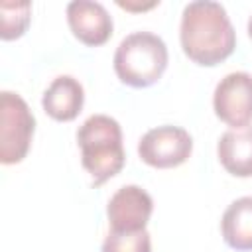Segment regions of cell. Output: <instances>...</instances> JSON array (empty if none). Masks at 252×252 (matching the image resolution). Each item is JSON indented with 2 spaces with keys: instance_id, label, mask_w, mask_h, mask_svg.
<instances>
[{
  "instance_id": "1",
  "label": "cell",
  "mask_w": 252,
  "mask_h": 252,
  "mask_svg": "<svg viewBox=\"0 0 252 252\" xmlns=\"http://www.w3.org/2000/svg\"><path fill=\"white\" fill-rule=\"evenodd\" d=\"M179 41L183 53L197 65L215 67L232 55L236 32L222 4L195 0L183 8Z\"/></svg>"
},
{
  "instance_id": "2",
  "label": "cell",
  "mask_w": 252,
  "mask_h": 252,
  "mask_svg": "<svg viewBox=\"0 0 252 252\" xmlns=\"http://www.w3.org/2000/svg\"><path fill=\"white\" fill-rule=\"evenodd\" d=\"M81 163L98 187L124 167L126 154L122 146V128L108 114L89 116L77 130Z\"/></svg>"
},
{
  "instance_id": "3",
  "label": "cell",
  "mask_w": 252,
  "mask_h": 252,
  "mask_svg": "<svg viewBox=\"0 0 252 252\" xmlns=\"http://www.w3.org/2000/svg\"><path fill=\"white\" fill-rule=\"evenodd\" d=\"M167 45L152 32H134L126 35L114 51L116 77L134 89H146L158 83L167 69Z\"/></svg>"
},
{
  "instance_id": "4",
  "label": "cell",
  "mask_w": 252,
  "mask_h": 252,
  "mask_svg": "<svg viewBox=\"0 0 252 252\" xmlns=\"http://www.w3.org/2000/svg\"><path fill=\"white\" fill-rule=\"evenodd\" d=\"M35 118L28 102L12 91L0 93V161L20 163L32 146Z\"/></svg>"
},
{
  "instance_id": "5",
  "label": "cell",
  "mask_w": 252,
  "mask_h": 252,
  "mask_svg": "<svg viewBox=\"0 0 252 252\" xmlns=\"http://www.w3.org/2000/svg\"><path fill=\"white\" fill-rule=\"evenodd\" d=\"M193 152V138L181 126H156L148 130L138 142V156L144 163L169 169L185 163Z\"/></svg>"
},
{
  "instance_id": "6",
  "label": "cell",
  "mask_w": 252,
  "mask_h": 252,
  "mask_svg": "<svg viewBox=\"0 0 252 252\" xmlns=\"http://www.w3.org/2000/svg\"><path fill=\"white\" fill-rule=\"evenodd\" d=\"M213 108L219 120L232 128H244L252 122V75L234 71L224 75L213 94Z\"/></svg>"
},
{
  "instance_id": "7",
  "label": "cell",
  "mask_w": 252,
  "mask_h": 252,
  "mask_svg": "<svg viewBox=\"0 0 252 252\" xmlns=\"http://www.w3.org/2000/svg\"><path fill=\"white\" fill-rule=\"evenodd\" d=\"M152 211H154V201L146 189H142L140 185H124L108 199L106 205L110 230L116 232L146 230Z\"/></svg>"
},
{
  "instance_id": "8",
  "label": "cell",
  "mask_w": 252,
  "mask_h": 252,
  "mask_svg": "<svg viewBox=\"0 0 252 252\" xmlns=\"http://www.w3.org/2000/svg\"><path fill=\"white\" fill-rule=\"evenodd\" d=\"M67 24L73 35L91 47L102 45L112 35V16L100 2L73 0L67 4Z\"/></svg>"
},
{
  "instance_id": "9",
  "label": "cell",
  "mask_w": 252,
  "mask_h": 252,
  "mask_svg": "<svg viewBox=\"0 0 252 252\" xmlns=\"http://www.w3.org/2000/svg\"><path fill=\"white\" fill-rule=\"evenodd\" d=\"M85 104V89L71 75H59L45 89L41 106L47 116L57 122H71L79 116Z\"/></svg>"
},
{
  "instance_id": "10",
  "label": "cell",
  "mask_w": 252,
  "mask_h": 252,
  "mask_svg": "<svg viewBox=\"0 0 252 252\" xmlns=\"http://www.w3.org/2000/svg\"><path fill=\"white\" fill-rule=\"evenodd\" d=\"M220 165L234 177H252V126L226 130L217 144Z\"/></svg>"
},
{
  "instance_id": "11",
  "label": "cell",
  "mask_w": 252,
  "mask_h": 252,
  "mask_svg": "<svg viewBox=\"0 0 252 252\" xmlns=\"http://www.w3.org/2000/svg\"><path fill=\"white\" fill-rule=\"evenodd\" d=\"M220 232L224 242L238 250L250 252L252 250V197H240L232 201L220 219Z\"/></svg>"
},
{
  "instance_id": "12",
  "label": "cell",
  "mask_w": 252,
  "mask_h": 252,
  "mask_svg": "<svg viewBox=\"0 0 252 252\" xmlns=\"http://www.w3.org/2000/svg\"><path fill=\"white\" fill-rule=\"evenodd\" d=\"M32 4L28 0L22 2H0V37L4 41L18 39L30 26Z\"/></svg>"
},
{
  "instance_id": "13",
  "label": "cell",
  "mask_w": 252,
  "mask_h": 252,
  "mask_svg": "<svg viewBox=\"0 0 252 252\" xmlns=\"http://www.w3.org/2000/svg\"><path fill=\"white\" fill-rule=\"evenodd\" d=\"M100 252H152V238L148 230H138V232L110 230L102 240Z\"/></svg>"
},
{
  "instance_id": "14",
  "label": "cell",
  "mask_w": 252,
  "mask_h": 252,
  "mask_svg": "<svg viewBox=\"0 0 252 252\" xmlns=\"http://www.w3.org/2000/svg\"><path fill=\"white\" fill-rule=\"evenodd\" d=\"M120 8H126V10H130V12H140V10H150V8H156L159 2L158 0H154V2H142V4H138V2H116Z\"/></svg>"
},
{
  "instance_id": "15",
  "label": "cell",
  "mask_w": 252,
  "mask_h": 252,
  "mask_svg": "<svg viewBox=\"0 0 252 252\" xmlns=\"http://www.w3.org/2000/svg\"><path fill=\"white\" fill-rule=\"evenodd\" d=\"M248 35H250V39H252V16L248 18Z\"/></svg>"
}]
</instances>
